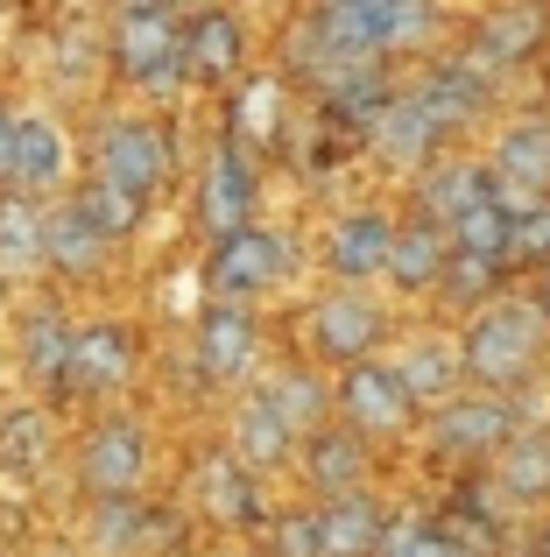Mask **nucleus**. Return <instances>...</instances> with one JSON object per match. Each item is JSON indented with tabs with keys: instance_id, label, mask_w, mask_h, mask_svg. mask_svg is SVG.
I'll return each mask as SVG.
<instances>
[{
	"instance_id": "obj_14",
	"label": "nucleus",
	"mask_w": 550,
	"mask_h": 557,
	"mask_svg": "<svg viewBox=\"0 0 550 557\" xmlns=\"http://www.w3.org/2000/svg\"><path fill=\"white\" fill-rule=\"evenodd\" d=\"M452 141V127L438 121V113L416 99V85H396V99H388L382 127L367 135V149L382 156V170H402V177H424L430 163H438V149Z\"/></svg>"
},
{
	"instance_id": "obj_42",
	"label": "nucleus",
	"mask_w": 550,
	"mask_h": 557,
	"mask_svg": "<svg viewBox=\"0 0 550 557\" xmlns=\"http://www.w3.org/2000/svg\"><path fill=\"white\" fill-rule=\"evenodd\" d=\"M149 8H170V14H184V8H191V14H198V8H212V0H149Z\"/></svg>"
},
{
	"instance_id": "obj_10",
	"label": "nucleus",
	"mask_w": 550,
	"mask_h": 557,
	"mask_svg": "<svg viewBox=\"0 0 550 557\" xmlns=\"http://www.w3.org/2000/svg\"><path fill=\"white\" fill-rule=\"evenodd\" d=\"M509 437H515V403H509V395L459 388L452 403L430 409V451H438V459L480 466V459H495Z\"/></svg>"
},
{
	"instance_id": "obj_6",
	"label": "nucleus",
	"mask_w": 550,
	"mask_h": 557,
	"mask_svg": "<svg viewBox=\"0 0 550 557\" xmlns=\"http://www.w3.org/2000/svg\"><path fill=\"white\" fill-rule=\"evenodd\" d=\"M289 240L275 226H240V233H226V240H212L205 247V289H212V304H254V297H268L275 283H289Z\"/></svg>"
},
{
	"instance_id": "obj_28",
	"label": "nucleus",
	"mask_w": 550,
	"mask_h": 557,
	"mask_svg": "<svg viewBox=\"0 0 550 557\" xmlns=\"http://www.w3.org/2000/svg\"><path fill=\"white\" fill-rule=\"evenodd\" d=\"M226 459H240L254 480H262V473H283V466L297 459V437L275 423V409L262 403V395H240L234 423H226Z\"/></svg>"
},
{
	"instance_id": "obj_9",
	"label": "nucleus",
	"mask_w": 550,
	"mask_h": 557,
	"mask_svg": "<svg viewBox=\"0 0 550 557\" xmlns=\"http://www.w3.org/2000/svg\"><path fill=\"white\" fill-rule=\"evenodd\" d=\"M332 417H339V431H353L360 445H374V437H402V431H410L416 403L402 395V381H396L388 360H360V368H339Z\"/></svg>"
},
{
	"instance_id": "obj_12",
	"label": "nucleus",
	"mask_w": 550,
	"mask_h": 557,
	"mask_svg": "<svg viewBox=\"0 0 550 557\" xmlns=\"http://www.w3.org/2000/svg\"><path fill=\"white\" fill-rule=\"evenodd\" d=\"M550 42V0H501V8H487L480 22H473V36H466V64H480L487 78H501V71H515V64H529Z\"/></svg>"
},
{
	"instance_id": "obj_32",
	"label": "nucleus",
	"mask_w": 550,
	"mask_h": 557,
	"mask_svg": "<svg viewBox=\"0 0 550 557\" xmlns=\"http://www.w3.org/2000/svg\"><path fill=\"white\" fill-rule=\"evenodd\" d=\"M71 205H78V219H85V226H92L107 247L135 240V233H141V219H149V205H141V198H127V190H113L107 177H85L78 190H71Z\"/></svg>"
},
{
	"instance_id": "obj_15",
	"label": "nucleus",
	"mask_w": 550,
	"mask_h": 557,
	"mask_svg": "<svg viewBox=\"0 0 550 557\" xmlns=\"http://www.w3.org/2000/svg\"><path fill=\"white\" fill-rule=\"evenodd\" d=\"M191 502H198V516L220 522V530H268L262 480H254L240 459H226V445L198 451V466H191Z\"/></svg>"
},
{
	"instance_id": "obj_24",
	"label": "nucleus",
	"mask_w": 550,
	"mask_h": 557,
	"mask_svg": "<svg viewBox=\"0 0 550 557\" xmlns=\"http://www.w3.org/2000/svg\"><path fill=\"white\" fill-rule=\"evenodd\" d=\"M297 466L303 480H311L317 494H353V487H367V466H374V445H360L353 431H339V423H325V431H311V437H297Z\"/></svg>"
},
{
	"instance_id": "obj_25",
	"label": "nucleus",
	"mask_w": 550,
	"mask_h": 557,
	"mask_svg": "<svg viewBox=\"0 0 550 557\" xmlns=\"http://www.w3.org/2000/svg\"><path fill=\"white\" fill-rule=\"evenodd\" d=\"M283 78H234V107H226V149H240L248 163L283 141Z\"/></svg>"
},
{
	"instance_id": "obj_36",
	"label": "nucleus",
	"mask_w": 550,
	"mask_h": 557,
	"mask_svg": "<svg viewBox=\"0 0 550 557\" xmlns=\"http://www.w3.org/2000/svg\"><path fill=\"white\" fill-rule=\"evenodd\" d=\"M445 240H452V255L509 261V205H501V198H480L473 212H459L452 226H445Z\"/></svg>"
},
{
	"instance_id": "obj_2",
	"label": "nucleus",
	"mask_w": 550,
	"mask_h": 557,
	"mask_svg": "<svg viewBox=\"0 0 550 557\" xmlns=\"http://www.w3.org/2000/svg\"><path fill=\"white\" fill-rule=\"evenodd\" d=\"M543 346H550V325H543V311L529 297H495V304H480V311H466V332H459V374L473 381V388H487V395H509V388H523L529 374H537V360H543Z\"/></svg>"
},
{
	"instance_id": "obj_20",
	"label": "nucleus",
	"mask_w": 550,
	"mask_h": 557,
	"mask_svg": "<svg viewBox=\"0 0 550 557\" xmlns=\"http://www.w3.org/2000/svg\"><path fill=\"white\" fill-rule=\"evenodd\" d=\"M92 544L107 557H149L177 544V516H163L141 494H113V502H92Z\"/></svg>"
},
{
	"instance_id": "obj_34",
	"label": "nucleus",
	"mask_w": 550,
	"mask_h": 557,
	"mask_svg": "<svg viewBox=\"0 0 550 557\" xmlns=\"http://www.w3.org/2000/svg\"><path fill=\"white\" fill-rule=\"evenodd\" d=\"M495 459H501V494H515V502H550V431H529V437L515 431Z\"/></svg>"
},
{
	"instance_id": "obj_37",
	"label": "nucleus",
	"mask_w": 550,
	"mask_h": 557,
	"mask_svg": "<svg viewBox=\"0 0 550 557\" xmlns=\"http://www.w3.org/2000/svg\"><path fill=\"white\" fill-rule=\"evenodd\" d=\"M509 269H550V198L509 205Z\"/></svg>"
},
{
	"instance_id": "obj_41",
	"label": "nucleus",
	"mask_w": 550,
	"mask_h": 557,
	"mask_svg": "<svg viewBox=\"0 0 550 557\" xmlns=\"http://www.w3.org/2000/svg\"><path fill=\"white\" fill-rule=\"evenodd\" d=\"M529 304H537V311H543V325H550V269L537 275V297H529Z\"/></svg>"
},
{
	"instance_id": "obj_5",
	"label": "nucleus",
	"mask_w": 550,
	"mask_h": 557,
	"mask_svg": "<svg viewBox=\"0 0 550 557\" xmlns=\"http://www.w3.org/2000/svg\"><path fill=\"white\" fill-rule=\"evenodd\" d=\"M92 177H107L113 190H127V198L149 205L155 190L177 177V135H170L163 121H141V113L107 121L99 141H92Z\"/></svg>"
},
{
	"instance_id": "obj_21",
	"label": "nucleus",
	"mask_w": 550,
	"mask_h": 557,
	"mask_svg": "<svg viewBox=\"0 0 550 557\" xmlns=\"http://www.w3.org/2000/svg\"><path fill=\"white\" fill-rule=\"evenodd\" d=\"M22 374L36 403H64V360H71V311L64 304H28L22 311Z\"/></svg>"
},
{
	"instance_id": "obj_35",
	"label": "nucleus",
	"mask_w": 550,
	"mask_h": 557,
	"mask_svg": "<svg viewBox=\"0 0 550 557\" xmlns=\"http://www.w3.org/2000/svg\"><path fill=\"white\" fill-rule=\"evenodd\" d=\"M501 283H509V261H487V255H452V261H445L438 297L452 304V311H480V304H495V297H501Z\"/></svg>"
},
{
	"instance_id": "obj_1",
	"label": "nucleus",
	"mask_w": 550,
	"mask_h": 557,
	"mask_svg": "<svg viewBox=\"0 0 550 557\" xmlns=\"http://www.w3.org/2000/svg\"><path fill=\"white\" fill-rule=\"evenodd\" d=\"M317 22V36L332 42V50H346L353 64H410V57H424L430 42L445 36V14L438 0H317V8H303Z\"/></svg>"
},
{
	"instance_id": "obj_30",
	"label": "nucleus",
	"mask_w": 550,
	"mask_h": 557,
	"mask_svg": "<svg viewBox=\"0 0 550 557\" xmlns=\"http://www.w3.org/2000/svg\"><path fill=\"white\" fill-rule=\"evenodd\" d=\"M254 395L275 409V423H283L289 437H311V431H325V423H332V388H325V374H317L311 360L275 368L268 388H254Z\"/></svg>"
},
{
	"instance_id": "obj_23",
	"label": "nucleus",
	"mask_w": 550,
	"mask_h": 557,
	"mask_svg": "<svg viewBox=\"0 0 550 557\" xmlns=\"http://www.w3.org/2000/svg\"><path fill=\"white\" fill-rule=\"evenodd\" d=\"M311 516H317V557H374V550H382V536H388V508L374 502L367 487L325 494Z\"/></svg>"
},
{
	"instance_id": "obj_22",
	"label": "nucleus",
	"mask_w": 550,
	"mask_h": 557,
	"mask_svg": "<svg viewBox=\"0 0 550 557\" xmlns=\"http://www.w3.org/2000/svg\"><path fill=\"white\" fill-rule=\"evenodd\" d=\"M107 261H113V247L78 219V205H71V198L42 205V269L64 275V283H99Z\"/></svg>"
},
{
	"instance_id": "obj_44",
	"label": "nucleus",
	"mask_w": 550,
	"mask_h": 557,
	"mask_svg": "<svg viewBox=\"0 0 550 557\" xmlns=\"http://www.w3.org/2000/svg\"><path fill=\"white\" fill-rule=\"evenodd\" d=\"M543 557H550V530H543Z\"/></svg>"
},
{
	"instance_id": "obj_3",
	"label": "nucleus",
	"mask_w": 550,
	"mask_h": 557,
	"mask_svg": "<svg viewBox=\"0 0 550 557\" xmlns=\"http://www.w3.org/2000/svg\"><path fill=\"white\" fill-rule=\"evenodd\" d=\"M388 332H396L388 304L367 297V289H339V283H332L325 297H311L303 318H297L303 360H317V368H360V360H374V346H382Z\"/></svg>"
},
{
	"instance_id": "obj_31",
	"label": "nucleus",
	"mask_w": 550,
	"mask_h": 557,
	"mask_svg": "<svg viewBox=\"0 0 550 557\" xmlns=\"http://www.w3.org/2000/svg\"><path fill=\"white\" fill-rule=\"evenodd\" d=\"M388 368H396L402 395H410L416 409H424V403H452V395L466 388V374H459V354H452L445 339H410L396 360H388Z\"/></svg>"
},
{
	"instance_id": "obj_13",
	"label": "nucleus",
	"mask_w": 550,
	"mask_h": 557,
	"mask_svg": "<svg viewBox=\"0 0 550 557\" xmlns=\"http://www.w3.org/2000/svg\"><path fill=\"white\" fill-rule=\"evenodd\" d=\"M254 198H262V163H248L240 149H212L205 170H198V233L205 240H226V233L254 226Z\"/></svg>"
},
{
	"instance_id": "obj_17",
	"label": "nucleus",
	"mask_w": 550,
	"mask_h": 557,
	"mask_svg": "<svg viewBox=\"0 0 550 557\" xmlns=\"http://www.w3.org/2000/svg\"><path fill=\"white\" fill-rule=\"evenodd\" d=\"M184 78L191 85H234L248 78V28L234 8H198L184 14Z\"/></svg>"
},
{
	"instance_id": "obj_19",
	"label": "nucleus",
	"mask_w": 550,
	"mask_h": 557,
	"mask_svg": "<svg viewBox=\"0 0 550 557\" xmlns=\"http://www.w3.org/2000/svg\"><path fill=\"white\" fill-rule=\"evenodd\" d=\"M71 184V141L57 121H42V113H22L14 121V170H8V190L28 205L57 198V190Z\"/></svg>"
},
{
	"instance_id": "obj_26",
	"label": "nucleus",
	"mask_w": 550,
	"mask_h": 557,
	"mask_svg": "<svg viewBox=\"0 0 550 557\" xmlns=\"http://www.w3.org/2000/svg\"><path fill=\"white\" fill-rule=\"evenodd\" d=\"M445 261H452V240H445V226H430V219H396V247H388V283L402 289V297H438L445 283Z\"/></svg>"
},
{
	"instance_id": "obj_40",
	"label": "nucleus",
	"mask_w": 550,
	"mask_h": 557,
	"mask_svg": "<svg viewBox=\"0 0 550 557\" xmlns=\"http://www.w3.org/2000/svg\"><path fill=\"white\" fill-rule=\"evenodd\" d=\"M14 121H22V113L0 99V190H8V170H14Z\"/></svg>"
},
{
	"instance_id": "obj_11",
	"label": "nucleus",
	"mask_w": 550,
	"mask_h": 557,
	"mask_svg": "<svg viewBox=\"0 0 550 557\" xmlns=\"http://www.w3.org/2000/svg\"><path fill=\"white\" fill-rule=\"evenodd\" d=\"M191 354H198V381L226 388V381H248L262 360V318L254 304H205L191 325Z\"/></svg>"
},
{
	"instance_id": "obj_8",
	"label": "nucleus",
	"mask_w": 550,
	"mask_h": 557,
	"mask_svg": "<svg viewBox=\"0 0 550 557\" xmlns=\"http://www.w3.org/2000/svg\"><path fill=\"white\" fill-rule=\"evenodd\" d=\"M135 325L121 318H92V325H71V360H64V403H107L135 381Z\"/></svg>"
},
{
	"instance_id": "obj_33",
	"label": "nucleus",
	"mask_w": 550,
	"mask_h": 557,
	"mask_svg": "<svg viewBox=\"0 0 550 557\" xmlns=\"http://www.w3.org/2000/svg\"><path fill=\"white\" fill-rule=\"evenodd\" d=\"M42 269V205L0 190V275H36Z\"/></svg>"
},
{
	"instance_id": "obj_16",
	"label": "nucleus",
	"mask_w": 550,
	"mask_h": 557,
	"mask_svg": "<svg viewBox=\"0 0 550 557\" xmlns=\"http://www.w3.org/2000/svg\"><path fill=\"white\" fill-rule=\"evenodd\" d=\"M388 247H396V212L388 205H353L346 219H332L325 240V269L339 289H367L388 269Z\"/></svg>"
},
{
	"instance_id": "obj_27",
	"label": "nucleus",
	"mask_w": 550,
	"mask_h": 557,
	"mask_svg": "<svg viewBox=\"0 0 550 557\" xmlns=\"http://www.w3.org/2000/svg\"><path fill=\"white\" fill-rule=\"evenodd\" d=\"M57 459V417L50 403H8L0 409V473L8 480H42Z\"/></svg>"
},
{
	"instance_id": "obj_7",
	"label": "nucleus",
	"mask_w": 550,
	"mask_h": 557,
	"mask_svg": "<svg viewBox=\"0 0 550 557\" xmlns=\"http://www.w3.org/2000/svg\"><path fill=\"white\" fill-rule=\"evenodd\" d=\"M141 480H149V423L127 417V409H107V417L85 423L78 487L92 502H113V494H141Z\"/></svg>"
},
{
	"instance_id": "obj_29",
	"label": "nucleus",
	"mask_w": 550,
	"mask_h": 557,
	"mask_svg": "<svg viewBox=\"0 0 550 557\" xmlns=\"http://www.w3.org/2000/svg\"><path fill=\"white\" fill-rule=\"evenodd\" d=\"M480 198H501V190H495V170L459 156V163H430L424 177H416V205H410V212L430 219V226H452V219L473 212Z\"/></svg>"
},
{
	"instance_id": "obj_18",
	"label": "nucleus",
	"mask_w": 550,
	"mask_h": 557,
	"mask_svg": "<svg viewBox=\"0 0 550 557\" xmlns=\"http://www.w3.org/2000/svg\"><path fill=\"white\" fill-rule=\"evenodd\" d=\"M487 170H495L501 205H537V198H550V113H529V121H515L509 135L495 141Z\"/></svg>"
},
{
	"instance_id": "obj_39",
	"label": "nucleus",
	"mask_w": 550,
	"mask_h": 557,
	"mask_svg": "<svg viewBox=\"0 0 550 557\" xmlns=\"http://www.w3.org/2000/svg\"><path fill=\"white\" fill-rule=\"evenodd\" d=\"M268 557H317V516L311 508H283V516H268Z\"/></svg>"
},
{
	"instance_id": "obj_43",
	"label": "nucleus",
	"mask_w": 550,
	"mask_h": 557,
	"mask_svg": "<svg viewBox=\"0 0 550 557\" xmlns=\"http://www.w3.org/2000/svg\"><path fill=\"white\" fill-rule=\"evenodd\" d=\"M107 8H113V14H121V8H141V0H107Z\"/></svg>"
},
{
	"instance_id": "obj_4",
	"label": "nucleus",
	"mask_w": 550,
	"mask_h": 557,
	"mask_svg": "<svg viewBox=\"0 0 550 557\" xmlns=\"http://www.w3.org/2000/svg\"><path fill=\"white\" fill-rule=\"evenodd\" d=\"M107 64L121 85H135V92L163 99L184 85V14L170 8H121L113 14V36H107Z\"/></svg>"
},
{
	"instance_id": "obj_38",
	"label": "nucleus",
	"mask_w": 550,
	"mask_h": 557,
	"mask_svg": "<svg viewBox=\"0 0 550 557\" xmlns=\"http://www.w3.org/2000/svg\"><path fill=\"white\" fill-rule=\"evenodd\" d=\"M374 557H466L445 536V522H424V516H396L388 522V536H382V550Z\"/></svg>"
}]
</instances>
